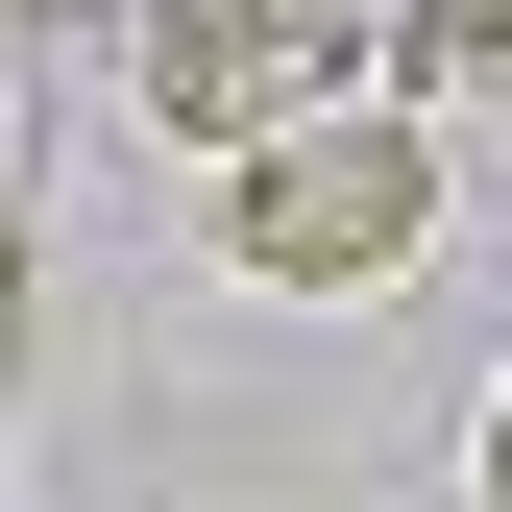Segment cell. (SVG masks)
Returning <instances> with one entry per match:
<instances>
[{"label": "cell", "instance_id": "cell-5", "mask_svg": "<svg viewBox=\"0 0 512 512\" xmlns=\"http://www.w3.org/2000/svg\"><path fill=\"white\" fill-rule=\"evenodd\" d=\"M0 391H25V220H0Z\"/></svg>", "mask_w": 512, "mask_h": 512}, {"label": "cell", "instance_id": "cell-1", "mask_svg": "<svg viewBox=\"0 0 512 512\" xmlns=\"http://www.w3.org/2000/svg\"><path fill=\"white\" fill-rule=\"evenodd\" d=\"M196 244H220L244 293H391L415 244H439V147H415L391 98H317V122H269V147H220Z\"/></svg>", "mask_w": 512, "mask_h": 512}, {"label": "cell", "instance_id": "cell-4", "mask_svg": "<svg viewBox=\"0 0 512 512\" xmlns=\"http://www.w3.org/2000/svg\"><path fill=\"white\" fill-rule=\"evenodd\" d=\"M464 512H512V366H488V415H464Z\"/></svg>", "mask_w": 512, "mask_h": 512}, {"label": "cell", "instance_id": "cell-3", "mask_svg": "<svg viewBox=\"0 0 512 512\" xmlns=\"http://www.w3.org/2000/svg\"><path fill=\"white\" fill-rule=\"evenodd\" d=\"M366 25H391L415 74H512V0H366Z\"/></svg>", "mask_w": 512, "mask_h": 512}, {"label": "cell", "instance_id": "cell-2", "mask_svg": "<svg viewBox=\"0 0 512 512\" xmlns=\"http://www.w3.org/2000/svg\"><path fill=\"white\" fill-rule=\"evenodd\" d=\"M366 74H391L366 0H147V49H122V98H147L171 147H269V122L366 98Z\"/></svg>", "mask_w": 512, "mask_h": 512}, {"label": "cell", "instance_id": "cell-6", "mask_svg": "<svg viewBox=\"0 0 512 512\" xmlns=\"http://www.w3.org/2000/svg\"><path fill=\"white\" fill-rule=\"evenodd\" d=\"M0 25H25V0H0Z\"/></svg>", "mask_w": 512, "mask_h": 512}]
</instances>
